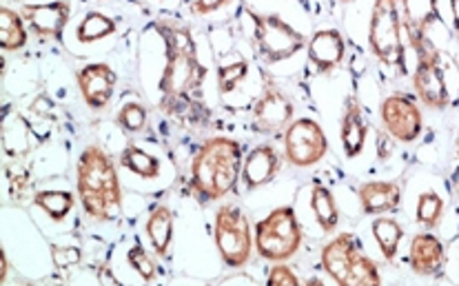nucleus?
I'll return each mask as SVG.
<instances>
[{
	"mask_svg": "<svg viewBox=\"0 0 459 286\" xmlns=\"http://www.w3.org/2000/svg\"><path fill=\"white\" fill-rule=\"evenodd\" d=\"M156 31L165 40L167 65L160 82V109L178 120L203 123L207 116L203 102V82L207 67L198 58V45L185 25L173 21H156Z\"/></svg>",
	"mask_w": 459,
	"mask_h": 286,
	"instance_id": "obj_1",
	"label": "nucleus"
},
{
	"mask_svg": "<svg viewBox=\"0 0 459 286\" xmlns=\"http://www.w3.org/2000/svg\"><path fill=\"white\" fill-rule=\"evenodd\" d=\"M76 189L84 213L96 222H114L125 206L118 169L100 144L82 149L76 164Z\"/></svg>",
	"mask_w": 459,
	"mask_h": 286,
	"instance_id": "obj_2",
	"label": "nucleus"
},
{
	"mask_svg": "<svg viewBox=\"0 0 459 286\" xmlns=\"http://www.w3.org/2000/svg\"><path fill=\"white\" fill-rule=\"evenodd\" d=\"M245 152L236 138L213 135L200 144L191 160L189 185L200 203H218L233 194L242 176Z\"/></svg>",
	"mask_w": 459,
	"mask_h": 286,
	"instance_id": "obj_3",
	"label": "nucleus"
},
{
	"mask_svg": "<svg viewBox=\"0 0 459 286\" xmlns=\"http://www.w3.org/2000/svg\"><path fill=\"white\" fill-rule=\"evenodd\" d=\"M320 264L331 280L342 286H377L382 275L376 262L364 253L355 233H337L320 253Z\"/></svg>",
	"mask_w": 459,
	"mask_h": 286,
	"instance_id": "obj_4",
	"label": "nucleus"
},
{
	"mask_svg": "<svg viewBox=\"0 0 459 286\" xmlns=\"http://www.w3.org/2000/svg\"><path fill=\"white\" fill-rule=\"evenodd\" d=\"M368 47L373 56L388 69L406 74L404 21L400 0H376L368 21Z\"/></svg>",
	"mask_w": 459,
	"mask_h": 286,
	"instance_id": "obj_5",
	"label": "nucleus"
},
{
	"mask_svg": "<svg viewBox=\"0 0 459 286\" xmlns=\"http://www.w3.org/2000/svg\"><path fill=\"white\" fill-rule=\"evenodd\" d=\"M255 251L262 260L287 262L299 251L304 240V229L295 215L293 206H275L266 218L253 229Z\"/></svg>",
	"mask_w": 459,
	"mask_h": 286,
	"instance_id": "obj_6",
	"label": "nucleus"
},
{
	"mask_svg": "<svg viewBox=\"0 0 459 286\" xmlns=\"http://www.w3.org/2000/svg\"><path fill=\"white\" fill-rule=\"evenodd\" d=\"M213 242L220 257L231 269H240L251 260L255 236L245 211L236 204H222L213 218Z\"/></svg>",
	"mask_w": 459,
	"mask_h": 286,
	"instance_id": "obj_7",
	"label": "nucleus"
},
{
	"mask_svg": "<svg viewBox=\"0 0 459 286\" xmlns=\"http://www.w3.org/2000/svg\"><path fill=\"white\" fill-rule=\"evenodd\" d=\"M247 13L253 22V47L264 63H282V60L293 58L302 47H307V39L275 13H257L251 9Z\"/></svg>",
	"mask_w": 459,
	"mask_h": 286,
	"instance_id": "obj_8",
	"label": "nucleus"
},
{
	"mask_svg": "<svg viewBox=\"0 0 459 286\" xmlns=\"http://www.w3.org/2000/svg\"><path fill=\"white\" fill-rule=\"evenodd\" d=\"M329 152V138L317 120L298 118L284 129V158L298 169L316 167Z\"/></svg>",
	"mask_w": 459,
	"mask_h": 286,
	"instance_id": "obj_9",
	"label": "nucleus"
},
{
	"mask_svg": "<svg viewBox=\"0 0 459 286\" xmlns=\"http://www.w3.org/2000/svg\"><path fill=\"white\" fill-rule=\"evenodd\" d=\"M415 54H418V65L413 72L415 93L430 109H444L451 102V93H448L437 49L433 47V42H426V45L415 47Z\"/></svg>",
	"mask_w": 459,
	"mask_h": 286,
	"instance_id": "obj_10",
	"label": "nucleus"
},
{
	"mask_svg": "<svg viewBox=\"0 0 459 286\" xmlns=\"http://www.w3.org/2000/svg\"><path fill=\"white\" fill-rule=\"evenodd\" d=\"M295 107L280 84L262 72V93L253 105V129L257 134H280L293 123Z\"/></svg>",
	"mask_w": 459,
	"mask_h": 286,
	"instance_id": "obj_11",
	"label": "nucleus"
},
{
	"mask_svg": "<svg viewBox=\"0 0 459 286\" xmlns=\"http://www.w3.org/2000/svg\"><path fill=\"white\" fill-rule=\"evenodd\" d=\"M379 118L384 129L397 143H415L424 129V118L418 102L406 93H391L379 105Z\"/></svg>",
	"mask_w": 459,
	"mask_h": 286,
	"instance_id": "obj_12",
	"label": "nucleus"
},
{
	"mask_svg": "<svg viewBox=\"0 0 459 286\" xmlns=\"http://www.w3.org/2000/svg\"><path fill=\"white\" fill-rule=\"evenodd\" d=\"M22 18L30 22L31 31L40 39L63 40L65 27L72 18V3L69 0H51V3L22 4Z\"/></svg>",
	"mask_w": 459,
	"mask_h": 286,
	"instance_id": "obj_13",
	"label": "nucleus"
},
{
	"mask_svg": "<svg viewBox=\"0 0 459 286\" xmlns=\"http://www.w3.org/2000/svg\"><path fill=\"white\" fill-rule=\"evenodd\" d=\"M76 82L78 89H81L82 100L87 102L89 109L100 111L105 109L111 102V98H114V89L116 82H118V76H116V72L109 65L89 63L76 72Z\"/></svg>",
	"mask_w": 459,
	"mask_h": 286,
	"instance_id": "obj_14",
	"label": "nucleus"
},
{
	"mask_svg": "<svg viewBox=\"0 0 459 286\" xmlns=\"http://www.w3.org/2000/svg\"><path fill=\"white\" fill-rule=\"evenodd\" d=\"M280 169H282V158H280L278 149L273 144H257L247 153L245 162H242L240 180L247 191L262 189L278 178Z\"/></svg>",
	"mask_w": 459,
	"mask_h": 286,
	"instance_id": "obj_15",
	"label": "nucleus"
},
{
	"mask_svg": "<svg viewBox=\"0 0 459 286\" xmlns=\"http://www.w3.org/2000/svg\"><path fill=\"white\" fill-rule=\"evenodd\" d=\"M308 65L317 74H331L344 63L346 42L337 30H320L307 40Z\"/></svg>",
	"mask_w": 459,
	"mask_h": 286,
	"instance_id": "obj_16",
	"label": "nucleus"
},
{
	"mask_svg": "<svg viewBox=\"0 0 459 286\" xmlns=\"http://www.w3.org/2000/svg\"><path fill=\"white\" fill-rule=\"evenodd\" d=\"M409 264L411 271L421 278H435L446 266V247L433 233L424 231L411 240L409 248Z\"/></svg>",
	"mask_w": 459,
	"mask_h": 286,
	"instance_id": "obj_17",
	"label": "nucleus"
},
{
	"mask_svg": "<svg viewBox=\"0 0 459 286\" xmlns=\"http://www.w3.org/2000/svg\"><path fill=\"white\" fill-rule=\"evenodd\" d=\"M400 9L411 47L430 42L429 30L439 22V0H400Z\"/></svg>",
	"mask_w": 459,
	"mask_h": 286,
	"instance_id": "obj_18",
	"label": "nucleus"
},
{
	"mask_svg": "<svg viewBox=\"0 0 459 286\" xmlns=\"http://www.w3.org/2000/svg\"><path fill=\"white\" fill-rule=\"evenodd\" d=\"M340 138L344 156L349 160L358 158L359 153L367 147L368 138V123L364 118L362 105L355 96H349L344 102V111H342V123H340Z\"/></svg>",
	"mask_w": 459,
	"mask_h": 286,
	"instance_id": "obj_19",
	"label": "nucleus"
},
{
	"mask_svg": "<svg viewBox=\"0 0 459 286\" xmlns=\"http://www.w3.org/2000/svg\"><path fill=\"white\" fill-rule=\"evenodd\" d=\"M358 198L359 206H362V213H395L402 204V189L397 182L391 180H368L359 185Z\"/></svg>",
	"mask_w": 459,
	"mask_h": 286,
	"instance_id": "obj_20",
	"label": "nucleus"
},
{
	"mask_svg": "<svg viewBox=\"0 0 459 286\" xmlns=\"http://www.w3.org/2000/svg\"><path fill=\"white\" fill-rule=\"evenodd\" d=\"M149 242L158 257H167L173 242V211L167 204H158L149 211L147 224H144Z\"/></svg>",
	"mask_w": 459,
	"mask_h": 286,
	"instance_id": "obj_21",
	"label": "nucleus"
},
{
	"mask_svg": "<svg viewBox=\"0 0 459 286\" xmlns=\"http://www.w3.org/2000/svg\"><path fill=\"white\" fill-rule=\"evenodd\" d=\"M311 211L316 215V222L325 233H333L340 224V209H337L335 195L331 194L329 186L316 185L311 186Z\"/></svg>",
	"mask_w": 459,
	"mask_h": 286,
	"instance_id": "obj_22",
	"label": "nucleus"
},
{
	"mask_svg": "<svg viewBox=\"0 0 459 286\" xmlns=\"http://www.w3.org/2000/svg\"><path fill=\"white\" fill-rule=\"evenodd\" d=\"M371 231L376 236L379 251H382L384 260L393 262L397 256V248H400L402 238H404V229L397 222L395 218H388V215H377L371 224Z\"/></svg>",
	"mask_w": 459,
	"mask_h": 286,
	"instance_id": "obj_23",
	"label": "nucleus"
},
{
	"mask_svg": "<svg viewBox=\"0 0 459 286\" xmlns=\"http://www.w3.org/2000/svg\"><path fill=\"white\" fill-rule=\"evenodd\" d=\"M118 162L120 167L126 169V171L135 173V176L144 178V180H153V178L160 176V160L134 143H129L123 152H120Z\"/></svg>",
	"mask_w": 459,
	"mask_h": 286,
	"instance_id": "obj_24",
	"label": "nucleus"
},
{
	"mask_svg": "<svg viewBox=\"0 0 459 286\" xmlns=\"http://www.w3.org/2000/svg\"><path fill=\"white\" fill-rule=\"evenodd\" d=\"M27 45V30L22 13L13 9H0V47L3 51H18Z\"/></svg>",
	"mask_w": 459,
	"mask_h": 286,
	"instance_id": "obj_25",
	"label": "nucleus"
},
{
	"mask_svg": "<svg viewBox=\"0 0 459 286\" xmlns=\"http://www.w3.org/2000/svg\"><path fill=\"white\" fill-rule=\"evenodd\" d=\"M31 200H34V204L45 211L54 222H63V220L74 211V204H76V195L69 194V191L58 189L36 191Z\"/></svg>",
	"mask_w": 459,
	"mask_h": 286,
	"instance_id": "obj_26",
	"label": "nucleus"
},
{
	"mask_svg": "<svg viewBox=\"0 0 459 286\" xmlns=\"http://www.w3.org/2000/svg\"><path fill=\"white\" fill-rule=\"evenodd\" d=\"M118 25H116L114 18H109L102 12H89L87 16L78 22L76 27V39L82 45H91V42L105 40L109 36L116 34Z\"/></svg>",
	"mask_w": 459,
	"mask_h": 286,
	"instance_id": "obj_27",
	"label": "nucleus"
},
{
	"mask_svg": "<svg viewBox=\"0 0 459 286\" xmlns=\"http://www.w3.org/2000/svg\"><path fill=\"white\" fill-rule=\"evenodd\" d=\"M4 178H7V189L13 203L22 204L25 200L34 198V194H31V176L22 164L4 162Z\"/></svg>",
	"mask_w": 459,
	"mask_h": 286,
	"instance_id": "obj_28",
	"label": "nucleus"
},
{
	"mask_svg": "<svg viewBox=\"0 0 459 286\" xmlns=\"http://www.w3.org/2000/svg\"><path fill=\"white\" fill-rule=\"evenodd\" d=\"M444 209H446V204H444L442 195L435 194V191H426V194H421L418 198V211H415V218H418V224L424 229H435L439 222H442L444 218Z\"/></svg>",
	"mask_w": 459,
	"mask_h": 286,
	"instance_id": "obj_29",
	"label": "nucleus"
},
{
	"mask_svg": "<svg viewBox=\"0 0 459 286\" xmlns=\"http://www.w3.org/2000/svg\"><path fill=\"white\" fill-rule=\"evenodd\" d=\"M116 125L125 131V134H143L147 126V109L140 102H126L120 107L118 116H116Z\"/></svg>",
	"mask_w": 459,
	"mask_h": 286,
	"instance_id": "obj_30",
	"label": "nucleus"
},
{
	"mask_svg": "<svg viewBox=\"0 0 459 286\" xmlns=\"http://www.w3.org/2000/svg\"><path fill=\"white\" fill-rule=\"evenodd\" d=\"M249 76V63L247 60H236V63L220 65L218 67V89L222 96L233 93L245 78Z\"/></svg>",
	"mask_w": 459,
	"mask_h": 286,
	"instance_id": "obj_31",
	"label": "nucleus"
},
{
	"mask_svg": "<svg viewBox=\"0 0 459 286\" xmlns=\"http://www.w3.org/2000/svg\"><path fill=\"white\" fill-rule=\"evenodd\" d=\"M126 262H129L131 269H134L144 282H153V280L158 278L156 262L152 260V256H149V253L140 245H134L129 248V253H126Z\"/></svg>",
	"mask_w": 459,
	"mask_h": 286,
	"instance_id": "obj_32",
	"label": "nucleus"
},
{
	"mask_svg": "<svg viewBox=\"0 0 459 286\" xmlns=\"http://www.w3.org/2000/svg\"><path fill=\"white\" fill-rule=\"evenodd\" d=\"M266 284L269 286H298L299 284V278L293 273L291 266H287L284 262H275L273 266H271L269 275H266Z\"/></svg>",
	"mask_w": 459,
	"mask_h": 286,
	"instance_id": "obj_33",
	"label": "nucleus"
},
{
	"mask_svg": "<svg viewBox=\"0 0 459 286\" xmlns=\"http://www.w3.org/2000/svg\"><path fill=\"white\" fill-rule=\"evenodd\" d=\"M81 248L76 247H51V260L58 269H65V266H74L81 262Z\"/></svg>",
	"mask_w": 459,
	"mask_h": 286,
	"instance_id": "obj_34",
	"label": "nucleus"
},
{
	"mask_svg": "<svg viewBox=\"0 0 459 286\" xmlns=\"http://www.w3.org/2000/svg\"><path fill=\"white\" fill-rule=\"evenodd\" d=\"M229 3H233V0H194V3H191V12L198 13V16H207V13H213L218 12V9L227 7Z\"/></svg>",
	"mask_w": 459,
	"mask_h": 286,
	"instance_id": "obj_35",
	"label": "nucleus"
},
{
	"mask_svg": "<svg viewBox=\"0 0 459 286\" xmlns=\"http://www.w3.org/2000/svg\"><path fill=\"white\" fill-rule=\"evenodd\" d=\"M98 282H102V284H118V278H116V275L111 273L109 266L102 264L100 269H98Z\"/></svg>",
	"mask_w": 459,
	"mask_h": 286,
	"instance_id": "obj_36",
	"label": "nucleus"
},
{
	"mask_svg": "<svg viewBox=\"0 0 459 286\" xmlns=\"http://www.w3.org/2000/svg\"><path fill=\"white\" fill-rule=\"evenodd\" d=\"M7 271H9V262H7V251L0 248V282L7 280Z\"/></svg>",
	"mask_w": 459,
	"mask_h": 286,
	"instance_id": "obj_37",
	"label": "nucleus"
},
{
	"mask_svg": "<svg viewBox=\"0 0 459 286\" xmlns=\"http://www.w3.org/2000/svg\"><path fill=\"white\" fill-rule=\"evenodd\" d=\"M451 12H453V27L459 34V0H451Z\"/></svg>",
	"mask_w": 459,
	"mask_h": 286,
	"instance_id": "obj_38",
	"label": "nucleus"
},
{
	"mask_svg": "<svg viewBox=\"0 0 459 286\" xmlns=\"http://www.w3.org/2000/svg\"><path fill=\"white\" fill-rule=\"evenodd\" d=\"M340 3H351V0H340Z\"/></svg>",
	"mask_w": 459,
	"mask_h": 286,
	"instance_id": "obj_39",
	"label": "nucleus"
},
{
	"mask_svg": "<svg viewBox=\"0 0 459 286\" xmlns=\"http://www.w3.org/2000/svg\"><path fill=\"white\" fill-rule=\"evenodd\" d=\"M457 153H459V138H457Z\"/></svg>",
	"mask_w": 459,
	"mask_h": 286,
	"instance_id": "obj_40",
	"label": "nucleus"
}]
</instances>
